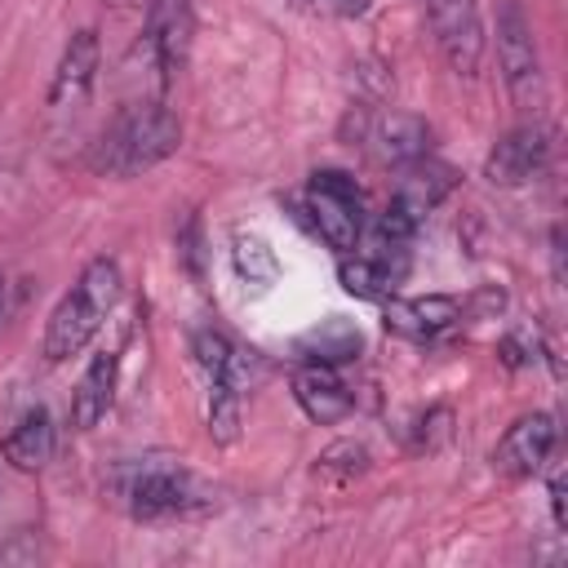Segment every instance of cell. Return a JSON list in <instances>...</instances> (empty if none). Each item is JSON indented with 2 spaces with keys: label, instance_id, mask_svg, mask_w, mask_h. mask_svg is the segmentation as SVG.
<instances>
[{
  "label": "cell",
  "instance_id": "cell-1",
  "mask_svg": "<svg viewBox=\"0 0 568 568\" xmlns=\"http://www.w3.org/2000/svg\"><path fill=\"white\" fill-rule=\"evenodd\" d=\"M182 146V124L164 102H129L89 146V169L102 178H133Z\"/></svg>",
  "mask_w": 568,
  "mask_h": 568
},
{
  "label": "cell",
  "instance_id": "cell-2",
  "mask_svg": "<svg viewBox=\"0 0 568 568\" xmlns=\"http://www.w3.org/2000/svg\"><path fill=\"white\" fill-rule=\"evenodd\" d=\"M120 262L115 257H93L80 280L71 284V293H62V302L53 306L49 324H44V359L62 364L71 355H80L89 346V337L102 328L106 311L120 297Z\"/></svg>",
  "mask_w": 568,
  "mask_h": 568
},
{
  "label": "cell",
  "instance_id": "cell-3",
  "mask_svg": "<svg viewBox=\"0 0 568 568\" xmlns=\"http://www.w3.org/2000/svg\"><path fill=\"white\" fill-rule=\"evenodd\" d=\"M115 497L133 519H173V515H195L209 506L204 484L173 457H138L124 462L111 475Z\"/></svg>",
  "mask_w": 568,
  "mask_h": 568
},
{
  "label": "cell",
  "instance_id": "cell-4",
  "mask_svg": "<svg viewBox=\"0 0 568 568\" xmlns=\"http://www.w3.org/2000/svg\"><path fill=\"white\" fill-rule=\"evenodd\" d=\"M497 62L515 106L537 120V111L546 106V75H541L532 22L524 18L519 0H497Z\"/></svg>",
  "mask_w": 568,
  "mask_h": 568
},
{
  "label": "cell",
  "instance_id": "cell-5",
  "mask_svg": "<svg viewBox=\"0 0 568 568\" xmlns=\"http://www.w3.org/2000/svg\"><path fill=\"white\" fill-rule=\"evenodd\" d=\"M306 213L311 226L320 231V240L337 253H355L359 248V231H364V195L355 186L351 173L342 169H315L306 182Z\"/></svg>",
  "mask_w": 568,
  "mask_h": 568
},
{
  "label": "cell",
  "instance_id": "cell-6",
  "mask_svg": "<svg viewBox=\"0 0 568 568\" xmlns=\"http://www.w3.org/2000/svg\"><path fill=\"white\" fill-rule=\"evenodd\" d=\"M191 40H195L191 0H151V4H146L142 44H146V58H151V67H155V75H160L164 89L186 71Z\"/></svg>",
  "mask_w": 568,
  "mask_h": 568
},
{
  "label": "cell",
  "instance_id": "cell-7",
  "mask_svg": "<svg viewBox=\"0 0 568 568\" xmlns=\"http://www.w3.org/2000/svg\"><path fill=\"white\" fill-rule=\"evenodd\" d=\"M430 36L444 53V62L457 75H475L484 58V22H479V0H422Z\"/></svg>",
  "mask_w": 568,
  "mask_h": 568
},
{
  "label": "cell",
  "instance_id": "cell-8",
  "mask_svg": "<svg viewBox=\"0 0 568 568\" xmlns=\"http://www.w3.org/2000/svg\"><path fill=\"white\" fill-rule=\"evenodd\" d=\"M546 155H550V129H546L541 120H524V124H515V129L488 151L484 178H488L493 186H519V182H528V178L541 173Z\"/></svg>",
  "mask_w": 568,
  "mask_h": 568
},
{
  "label": "cell",
  "instance_id": "cell-9",
  "mask_svg": "<svg viewBox=\"0 0 568 568\" xmlns=\"http://www.w3.org/2000/svg\"><path fill=\"white\" fill-rule=\"evenodd\" d=\"M555 444H559L555 417H550V413H528V417H519V422L497 439L493 466H497L501 475H510V479H528V475H537V470L550 462Z\"/></svg>",
  "mask_w": 568,
  "mask_h": 568
},
{
  "label": "cell",
  "instance_id": "cell-10",
  "mask_svg": "<svg viewBox=\"0 0 568 568\" xmlns=\"http://www.w3.org/2000/svg\"><path fill=\"white\" fill-rule=\"evenodd\" d=\"M93 75H98V31L84 27L67 40V49L58 58V71H53V84H49V111L53 115H75L89 102Z\"/></svg>",
  "mask_w": 568,
  "mask_h": 568
},
{
  "label": "cell",
  "instance_id": "cell-11",
  "mask_svg": "<svg viewBox=\"0 0 568 568\" xmlns=\"http://www.w3.org/2000/svg\"><path fill=\"white\" fill-rule=\"evenodd\" d=\"M462 320V302L448 293H430V297H382V324L395 337L408 342H430L444 328H453Z\"/></svg>",
  "mask_w": 568,
  "mask_h": 568
},
{
  "label": "cell",
  "instance_id": "cell-12",
  "mask_svg": "<svg viewBox=\"0 0 568 568\" xmlns=\"http://www.w3.org/2000/svg\"><path fill=\"white\" fill-rule=\"evenodd\" d=\"M359 120H355V133L368 142V151L382 160V164H408V160H417V155H426V124L417 120V115H399V111H390V115H368V106H359L355 111Z\"/></svg>",
  "mask_w": 568,
  "mask_h": 568
},
{
  "label": "cell",
  "instance_id": "cell-13",
  "mask_svg": "<svg viewBox=\"0 0 568 568\" xmlns=\"http://www.w3.org/2000/svg\"><path fill=\"white\" fill-rule=\"evenodd\" d=\"M457 186V173L430 155H417L408 164H399V182H395V195H390V209L404 213L408 222H422L448 191Z\"/></svg>",
  "mask_w": 568,
  "mask_h": 568
},
{
  "label": "cell",
  "instance_id": "cell-14",
  "mask_svg": "<svg viewBox=\"0 0 568 568\" xmlns=\"http://www.w3.org/2000/svg\"><path fill=\"white\" fill-rule=\"evenodd\" d=\"M293 399L302 404V413L311 422H342L351 413V390L337 377V368L328 364H306L293 373Z\"/></svg>",
  "mask_w": 568,
  "mask_h": 568
},
{
  "label": "cell",
  "instance_id": "cell-15",
  "mask_svg": "<svg viewBox=\"0 0 568 568\" xmlns=\"http://www.w3.org/2000/svg\"><path fill=\"white\" fill-rule=\"evenodd\" d=\"M115 368H120L115 351H98L89 359V368L80 373L75 395H71V426L75 430H93L106 417V408L115 399Z\"/></svg>",
  "mask_w": 568,
  "mask_h": 568
},
{
  "label": "cell",
  "instance_id": "cell-16",
  "mask_svg": "<svg viewBox=\"0 0 568 568\" xmlns=\"http://www.w3.org/2000/svg\"><path fill=\"white\" fill-rule=\"evenodd\" d=\"M4 457L18 466V470H40V466H49V457H53V417H49V408H27L22 417H18V426L4 435Z\"/></svg>",
  "mask_w": 568,
  "mask_h": 568
},
{
  "label": "cell",
  "instance_id": "cell-17",
  "mask_svg": "<svg viewBox=\"0 0 568 568\" xmlns=\"http://www.w3.org/2000/svg\"><path fill=\"white\" fill-rule=\"evenodd\" d=\"M297 355H302L306 364H328V368H337V364H346V359L359 355V328H355L351 320L333 315V320H324L320 328H311V333L297 342Z\"/></svg>",
  "mask_w": 568,
  "mask_h": 568
},
{
  "label": "cell",
  "instance_id": "cell-18",
  "mask_svg": "<svg viewBox=\"0 0 568 568\" xmlns=\"http://www.w3.org/2000/svg\"><path fill=\"white\" fill-rule=\"evenodd\" d=\"M337 280H342V288L346 293H355V297H368V302H382V297H390L395 293V280H399V271L395 266H386V262H377V257H368V253H342V262H337Z\"/></svg>",
  "mask_w": 568,
  "mask_h": 568
},
{
  "label": "cell",
  "instance_id": "cell-19",
  "mask_svg": "<svg viewBox=\"0 0 568 568\" xmlns=\"http://www.w3.org/2000/svg\"><path fill=\"white\" fill-rule=\"evenodd\" d=\"M231 262H235V275L253 288H266L275 275H280V262L271 253V244L253 231H235L231 235Z\"/></svg>",
  "mask_w": 568,
  "mask_h": 568
},
{
  "label": "cell",
  "instance_id": "cell-20",
  "mask_svg": "<svg viewBox=\"0 0 568 568\" xmlns=\"http://www.w3.org/2000/svg\"><path fill=\"white\" fill-rule=\"evenodd\" d=\"M204 422H209V435H213L217 444H235V435H240V382H231V377H209Z\"/></svg>",
  "mask_w": 568,
  "mask_h": 568
},
{
  "label": "cell",
  "instance_id": "cell-21",
  "mask_svg": "<svg viewBox=\"0 0 568 568\" xmlns=\"http://www.w3.org/2000/svg\"><path fill=\"white\" fill-rule=\"evenodd\" d=\"M191 351H195V364L204 368V377H231V382H240V351L217 328H200L191 337Z\"/></svg>",
  "mask_w": 568,
  "mask_h": 568
},
{
  "label": "cell",
  "instance_id": "cell-22",
  "mask_svg": "<svg viewBox=\"0 0 568 568\" xmlns=\"http://www.w3.org/2000/svg\"><path fill=\"white\" fill-rule=\"evenodd\" d=\"M368 470V448L355 439H337L315 457V475H333V479H355Z\"/></svg>",
  "mask_w": 568,
  "mask_h": 568
},
{
  "label": "cell",
  "instance_id": "cell-23",
  "mask_svg": "<svg viewBox=\"0 0 568 568\" xmlns=\"http://www.w3.org/2000/svg\"><path fill=\"white\" fill-rule=\"evenodd\" d=\"M49 550L40 546L36 532H9L0 541V564H13V568H27V564H40Z\"/></svg>",
  "mask_w": 568,
  "mask_h": 568
},
{
  "label": "cell",
  "instance_id": "cell-24",
  "mask_svg": "<svg viewBox=\"0 0 568 568\" xmlns=\"http://www.w3.org/2000/svg\"><path fill=\"white\" fill-rule=\"evenodd\" d=\"M297 13H311V18H359L368 13V0H288Z\"/></svg>",
  "mask_w": 568,
  "mask_h": 568
},
{
  "label": "cell",
  "instance_id": "cell-25",
  "mask_svg": "<svg viewBox=\"0 0 568 568\" xmlns=\"http://www.w3.org/2000/svg\"><path fill=\"white\" fill-rule=\"evenodd\" d=\"M448 422H453V413L448 408H435V413H426L422 422H417V448H439L444 439H448Z\"/></svg>",
  "mask_w": 568,
  "mask_h": 568
},
{
  "label": "cell",
  "instance_id": "cell-26",
  "mask_svg": "<svg viewBox=\"0 0 568 568\" xmlns=\"http://www.w3.org/2000/svg\"><path fill=\"white\" fill-rule=\"evenodd\" d=\"M550 510H555V524L564 528L568 524V510H564V470L559 466L550 470Z\"/></svg>",
  "mask_w": 568,
  "mask_h": 568
},
{
  "label": "cell",
  "instance_id": "cell-27",
  "mask_svg": "<svg viewBox=\"0 0 568 568\" xmlns=\"http://www.w3.org/2000/svg\"><path fill=\"white\" fill-rule=\"evenodd\" d=\"M0 311H4V271H0Z\"/></svg>",
  "mask_w": 568,
  "mask_h": 568
},
{
  "label": "cell",
  "instance_id": "cell-28",
  "mask_svg": "<svg viewBox=\"0 0 568 568\" xmlns=\"http://www.w3.org/2000/svg\"><path fill=\"white\" fill-rule=\"evenodd\" d=\"M106 4H129V0H106Z\"/></svg>",
  "mask_w": 568,
  "mask_h": 568
}]
</instances>
